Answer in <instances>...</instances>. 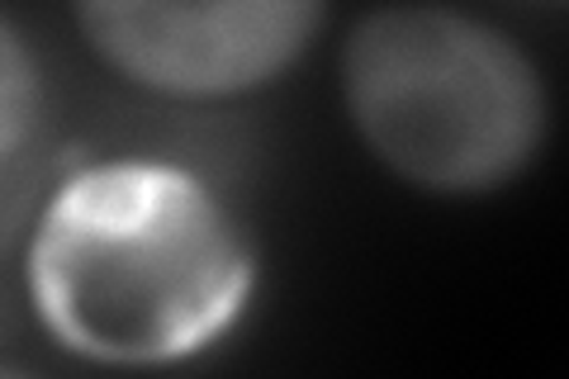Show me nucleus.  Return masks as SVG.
<instances>
[{
	"mask_svg": "<svg viewBox=\"0 0 569 379\" xmlns=\"http://www.w3.org/2000/svg\"><path fill=\"white\" fill-rule=\"evenodd\" d=\"M58 90L33 33L0 10V171L58 157Z\"/></svg>",
	"mask_w": 569,
	"mask_h": 379,
	"instance_id": "nucleus-4",
	"label": "nucleus"
},
{
	"mask_svg": "<svg viewBox=\"0 0 569 379\" xmlns=\"http://www.w3.org/2000/svg\"><path fill=\"white\" fill-rule=\"evenodd\" d=\"M342 110L389 176L437 200L508 190L550 138L537 58L441 0H389L347 29Z\"/></svg>",
	"mask_w": 569,
	"mask_h": 379,
	"instance_id": "nucleus-2",
	"label": "nucleus"
},
{
	"mask_svg": "<svg viewBox=\"0 0 569 379\" xmlns=\"http://www.w3.org/2000/svg\"><path fill=\"white\" fill-rule=\"evenodd\" d=\"M86 48L171 104L247 100L313 52L328 0H71Z\"/></svg>",
	"mask_w": 569,
	"mask_h": 379,
	"instance_id": "nucleus-3",
	"label": "nucleus"
},
{
	"mask_svg": "<svg viewBox=\"0 0 569 379\" xmlns=\"http://www.w3.org/2000/svg\"><path fill=\"white\" fill-rule=\"evenodd\" d=\"M67 161H71V152H58V157L29 161V167L0 171V261L24 247L33 213H39L43 195L52 190V180L67 171Z\"/></svg>",
	"mask_w": 569,
	"mask_h": 379,
	"instance_id": "nucleus-5",
	"label": "nucleus"
},
{
	"mask_svg": "<svg viewBox=\"0 0 569 379\" xmlns=\"http://www.w3.org/2000/svg\"><path fill=\"white\" fill-rule=\"evenodd\" d=\"M24 303L58 351L114 370L181 366L252 309L261 257L223 190L171 157H86L20 247Z\"/></svg>",
	"mask_w": 569,
	"mask_h": 379,
	"instance_id": "nucleus-1",
	"label": "nucleus"
}]
</instances>
